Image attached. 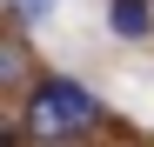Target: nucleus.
I'll return each instance as SVG.
<instances>
[{
    "mask_svg": "<svg viewBox=\"0 0 154 147\" xmlns=\"http://www.w3.org/2000/svg\"><path fill=\"white\" fill-rule=\"evenodd\" d=\"M100 127V100L74 80H40L27 100V134L34 140H81Z\"/></svg>",
    "mask_w": 154,
    "mask_h": 147,
    "instance_id": "f257e3e1",
    "label": "nucleus"
},
{
    "mask_svg": "<svg viewBox=\"0 0 154 147\" xmlns=\"http://www.w3.org/2000/svg\"><path fill=\"white\" fill-rule=\"evenodd\" d=\"M107 20H114V34H121V40H141V34H147V0H114Z\"/></svg>",
    "mask_w": 154,
    "mask_h": 147,
    "instance_id": "f03ea898",
    "label": "nucleus"
},
{
    "mask_svg": "<svg viewBox=\"0 0 154 147\" xmlns=\"http://www.w3.org/2000/svg\"><path fill=\"white\" fill-rule=\"evenodd\" d=\"M20 74H27V40L7 34V47H0V80H20Z\"/></svg>",
    "mask_w": 154,
    "mask_h": 147,
    "instance_id": "7ed1b4c3",
    "label": "nucleus"
},
{
    "mask_svg": "<svg viewBox=\"0 0 154 147\" xmlns=\"http://www.w3.org/2000/svg\"><path fill=\"white\" fill-rule=\"evenodd\" d=\"M14 7H20V20H47V14H54V0H14Z\"/></svg>",
    "mask_w": 154,
    "mask_h": 147,
    "instance_id": "20e7f679",
    "label": "nucleus"
}]
</instances>
